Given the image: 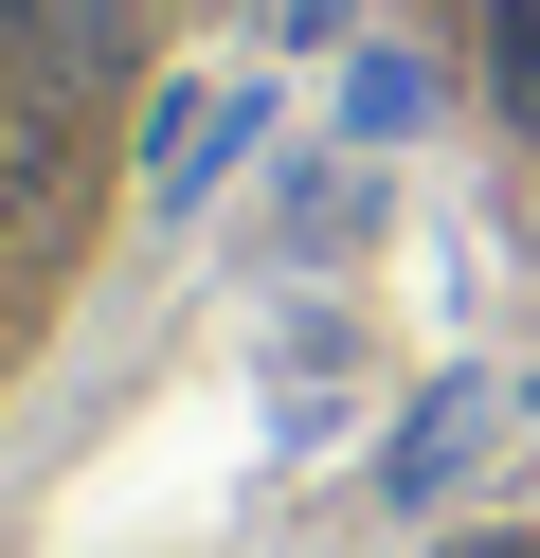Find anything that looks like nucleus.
<instances>
[{
    "mask_svg": "<svg viewBox=\"0 0 540 558\" xmlns=\"http://www.w3.org/2000/svg\"><path fill=\"white\" fill-rule=\"evenodd\" d=\"M235 162H252V90H163V109H144V198H163V217L216 198Z\"/></svg>",
    "mask_w": 540,
    "mask_h": 558,
    "instance_id": "1",
    "label": "nucleus"
},
{
    "mask_svg": "<svg viewBox=\"0 0 540 558\" xmlns=\"http://www.w3.org/2000/svg\"><path fill=\"white\" fill-rule=\"evenodd\" d=\"M451 450H468V414H451V397H432V414H396L379 486H396V505H432V486H451Z\"/></svg>",
    "mask_w": 540,
    "mask_h": 558,
    "instance_id": "2",
    "label": "nucleus"
},
{
    "mask_svg": "<svg viewBox=\"0 0 540 558\" xmlns=\"http://www.w3.org/2000/svg\"><path fill=\"white\" fill-rule=\"evenodd\" d=\"M504 109L540 126V0H504Z\"/></svg>",
    "mask_w": 540,
    "mask_h": 558,
    "instance_id": "3",
    "label": "nucleus"
}]
</instances>
